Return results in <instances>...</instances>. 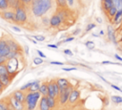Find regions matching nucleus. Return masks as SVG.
I'll return each instance as SVG.
<instances>
[{
  "mask_svg": "<svg viewBox=\"0 0 122 110\" xmlns=\"http://www.w3.org/2000/svg\"><path fill=\"white\" fill-rule=\"evenodd\" d=\"M52 8V0H32L30 10L35 17H43Z\"/></svg>",
  "mask_w": 122,
  "mask_h": 110,
  "instance_id": "f257e3e1",
  "label": "nucleus"
},
{
  "mask_svg": "<svg viewBox=\"0 0 122 110\" xmlns=\"http://www.w3.org/2000/svg\"><path fill=\"white\" fill-rule=\"evenodd\" d=\"M41 97L42 96L39 92H28L26 94V99H25L27 110H34Z\"/></svg>",
  "mask_w": 122,
  "mask_h": 110,
  "instance_id": "f03ea898",
  "label": "nucleus"
},
{
  "mask_svg": "<svg viewBox=\"0 0 122 110\" xmlns=\"http://www.w3.org/2000/svg\"><path fill=\"white\" fill-rule=\"evenodd\" d=\"M14 13H15V20H14L15 23L24 24L27 22L28 15H27V11L23 4H21L16 10H14Z\"/></svg>",
  "mask_w": 122,
  "mask_h": 110,
  "instance_id": "7ed1b4c3",
  "label": "nucleus"
},
{
  "mask_svg": "<svg viewBox=\"0 0 122 110\" xmlns=\"http://www.w3.org/2000/svg\"><path fill=\"white\" fill-rule=\"evenodd\" d=\"M73 90V86L71 84H70V86L65 89L63 92H61L59 94V97H58V99H59V103L61 105H65L66 103H68L69 101V98H70V95L71 93V91Z\"/></svg>",
  "mask_w": 122,
  "mask_h": 110,
  "instance_id": "20e7f679",
  "label": "nucleus"
},
{
  "mask_svg": "<svg viewBox=\"0 0 122 110\" xmlns=\"http://www.w3.org/2000/svg\"><path fill=\"white\" fill-rule=\"evenodd\" d=\"M10 52V47L8 45L7 40L5 39H0V56H7L9 53Z\"/></svg>",
  "mask_w": 122,
  "mask_h": 110,
  "instance_id": "39448f33",
  "label": "nucleus"
},
{
  "mask_svg": "<svg viewBox=\"0 0 122 110\" xmlns=\"http://www.w3.org/2000/svg\"><path fill=\"white\" fill-rule=\"evenodd\" d=\"M56 83H57V85H58V87H59V92L61 93V92H63L65 89H67L69 86H70V82H69V80L67 79V78H64V77H59V78H57L56 79ZM59 93V94H60Z\"/></svg>",
  "mask_w": 122,
  "mask_h": 110,
  "instance_id": "423d86ee",
  "label": "nucleus"
},
{
  "mask_svg": "<svg viewBox=\"0 0 122 110\" xmlns=\"http://www.w3.org/2000/svg\"><path fill=\"white\" fill-rule=\"evenodd\" d=\"M79 98H80V92H79V90L76 89V88H73V90L71 91V93L70 95V98H69V101L68 102L70 104H74V103H76L78 101Z\"/></svg>",
  "mask_w": 122,
  "mask_h": 110,
  "instance_id": "0eeeda50",
  "label": "nucleus"
},
{
  "mask_svg": "<svg viewBox=\"0 0 122 110\" xmlns=\"http://www.w3.org/2000/svg\"><path fill=\"white\" fill-rule=\"evenodd\" d=\"M1 16L2 18H4L5 20H9V21H13L15 20V13H14V11L12 10H6V11H3L1 12Z\"/></svg>",
  "mask_w": 122,
  "mask_h": 110,
  "instance_id": "6e6552de",
  "label": "nucleus"
},
{
  "mask_svg": "<svg viewBox=\"0 0 122 110\" xmlns=\"http://www.w3.org/2000/svg\"><path fill=\"white\" fill-rule=\"evenodd\" d=\"M9 102L12 105V107H13V109H14V110H24V108H25L24 103H22V102L18 101V100H17V99H15L12 96H10V99H9Z\"/></svg>",
  "mask_w": 122,
  "mask_h": 110,
  "instance_id": "1a4fd4ad",
  "label": "nucleus"
},
{
  "mask_svg": "<svg viewBox=\"0 0 122 110\" xmlns=\"http://www.w3.org/2000/svg\"><path fill=\"white\" fill-rule=\"evenodd\" d=\"M61 24H62V21H61L60 17H59L56 13H53V14L51 16V18H50V26H51V28H57V27H59Z\"/></svg>",
  "mask_w": 122,
  "mask_h": 110,
  "instance_id": "9d476101",
  "label": "nucleus"
},
{
  "mask_svg": "<svg viewBox=\"0 0 122 110\" xmlns=\"http://www.w3.org/2000/svg\"><path fill=\"white\" fill-rule=\"evenodd\" d=\"M55 13L60 17V19H61L62 23H63V22L68 21L69 16H70V14H69V12H68L67 9H60V8H58Z\"/></svg>",
  "mask_w": 122,
  "mask_h": 110,
  "instance_id": "9b49d317",
  "label": "nucleus"
},
{
  "mask_svg": "<svg viewBox=\"0 0 122 110\" xmlns=\"http://www.w3.org/2000/svg\"><path fill=\"white\" fill-rule=\"evenodd\" d=\"M107 36L109 38V40H111L112 43H114L115 45L117 44V39H116V35H115V33H114V30L112 26H108V29H107Z\"/></svg>",
  "mask_w": 122,
  "mask_h": 110,
  "instance_id": "f8f14e48",
  "label": "nucleus"
},
{
  "mask_svg": "<svg viewBox=\"0 0 122 110\" xmlns=\"http://www.w3.org/2000/svg\"><path fill=\"white\" fill-rule=\"evenodd\" d=\"M12 97H13L15 99H17L18 101L22 102V103L25 102L26 94H25L23 91H21V90H16V91H14L13 94H12Z\"/></svg>",
  "mask_w": 122,
  "mask_h": 110,
  "instance_id": "ddd939ff",
  "label": "nucleus"
},
{
  "mask_svg": "<svg viewBox=\"0 0 122 110\" xmlns=\"http://www.w3.org/2000/svg\"><path fill=\"white\" fill-rule=\"evenodd\" d=\"M7 42L10 47V50L11 52H20V46L16 41H14L12 39H8Z\"/></svg>",
  "mask_w": 122,
  "mask_h": 110,
  "instance_id": "4468645a",
  "label": "nucleus"
},
{
  "mask_svg": "<svg viewBox=\"0 0 122 110\" xmlns=\"http://www.w3.org/2000/svg\"><path fill=\"white\" fill-rule=\"evenodd\" d=\"M11 78H12V77L10 74H7V75H4V76L0 77V81L4 85V87H7V86H9L10 84Z\"/></svg>",
  "mask_w": 122,
  "mask_h": 110,
  "instance_id": "2eb2a0df",
  "label": "nucleus"
},
{
  "mask_svg": "<svg viewBox=\"0 0 122 110\" xmlns=\"http://www.w3.org/2000/svg\"><path fill=\"white\" fill-rule=\"evenodd\" d=\"M39 110H51L47 101V97H41L39 100Z\"/></svg>",
  "mask_w": 122,
  "mask_h": 110,
  "instance_id": "dca6fc26",
  "label": "nucleus"
},
{
  "mask_svg": "<svg viewBox=\"0 0 122 110\" xmlns=\"http://www.w3.org/2000/svg\"><path fill=\"white\" fill-rule=\"evenodd\" d=\"M48 84V96L51 97V98H55L56 99V95H55V91H54V87H53V83L52 80H50L47 82Z\"/></svg>",
  "mask_w": 122,
  "mask_h": 110,
  "instance_id": "f3484780",
  "label": "nucleus"
},
{
  "mask_svg": "<svg viewBox=\"0 0 122 110\" xmlns=\"http://www.w3.org/2000/svg\"><path fill=\"white\" fill-rule=\"evenodd\" d=\"M38 92L41 94L42 97H48V84H47V82H42L40 84Z\"/></svg>",
  "mask_w": 122,
  "mask_h": 110,
  "instance_id": "a211bd4d",
  "label": "nucleus"
},
{
  "mask_svg": "<svg viewBox=\"0 0 122 110\" xmlns=\"http://www.w3.org/2000/svg\"><path fill=\"white\" fill-rule=\"evenodd\" d=\"M41 82L39 80H33L30 87L29 88L28 92H38L39 91V87H40Z\"/></svg>",
  "mask_w": 122,
  "mask_h": 110,
  "instance_id": "6ab92c4d",
  "label": "nucleus"
},
{
  "mask_svg": "<svg viewBox=\"0 0 122 110\" xmlns=\"http://www.w3.org/2000/svg\"><path fill=\"white\" fill-rule=\"evenodd\" d=\"M102 6H103V9L106 11H108L112 7H113L114 5H113V2H112V0H104L103 2H102Z\"/></svg>",
  "mask_w": 122,
  "mask_h": 110,
  "instance_id": "aec40b11",
  "label": "nucleus"
},
{
  "mask_svg": "<svg viewBox=\"0 0 122 110\" xmlns=\"http://www.w3.org/2000/svg\"><path fill=\"white\" fill-rule=\"evenodd\" d=\"M47 101H48V104H49L51 109L55 108V106H56V99L55 98H51V97L48 96L47 97Z\"/></svg>",
  "mask_w": 122,
  "mask_h": 110,
  "instance_id": "412c9836",
  "label": "nucleus"
},
{
  "mask_svg": "<svg viewBox=\"0 0 122 110\" xmlns=\"http://www.w3.org/2000/svg\"><path fill=\"white\" fill-rule=\"evenodd\" d=\"M121 18H122V10H118L117 12L115 13L114 17H113V23L114 24H118L119 22H121Z\"/></svg>",
  "mask_w": 122,
  "mask_h": 110,
  "instance_id": "4be33fe9",
  "label": "nucleus"
},
{
  "mask_svg": "<svg viewBox=\"0 0 122 110\" xmlns=\"http://www.w3.org/2000/svg\"><path fill=\"white\" fill-rule=\"evenodd\" d=\"M117 11H118V9H117L115 6L112 7V8L107 11V12H108L109 17H110V18H113V17H114V15H115V13L117 12Z\"/></svg>",
  "mask_w": 122,
  "mask_h": 110,
  "instance_id": "5701e85b",
  "label": "nucleus"
},
{
  "mask_svg": "<svg viewBox=\"0 0 122 110\" xmlns=\"http://www.w3.org/2000/svg\"><path fill=\"white\" fill-rule=\"evenodd\" d=\"M19 55H20V52H10L9 53V55L6 56L7 57V59L8 60H10V59H14V58H17L18 56H19Z\"/></svg>",
  "mask_w": 122,
  "mask_h": 110,
  "instance_id": "b1692460",
  "label": "nucleus"
},
{
  "mask_svg": "<svg viewBox=\"0 0 122 110\" xmlns=\"http://www.w3.org/2000/svg\"><path fill=\"white\" fill-rule=\"evenodd\" d=\"M56 4H57V7L60 9H67L68 7L66 0H56Z\"/></svg>",
  "mask_w": 122,
  "mask_h": 110,
  "instance_id": "393cba45",
  "label": "nucleus"
},
{
  "mask_svg": "<svg viewBox=\"0 0 122 110\" xmlns=\"http://www.w3.org/2000/svg\"><path fill=\"white\" fill-rule=\"evenodd\" d=\"M9 9L8 1L7 0H0V11H6Z\"/></svg>",
  "mask_w": 122,
  "mask_h": 110,
  "instance_id": "a878e982",
  "label": "nucleus"
},
{
  "mask_svg": "<svg viewBox=\"0 0 122 110\" xmlns=\"http://www.w3.org/2000/svg\"><path fill=\"white\" fill-rule=\"evenodd\" d=\"M111 99L112 100V102H114V103H116V104L122 103V97H120V96H116V95L112 96Z\"/></svg>",
  "mask_w": 122,
  "mask_h": 110,
  "instance_id": "bb28decb",
  "label": "nucleus"
},
{
  "mask_svg": "<svg viewBox=\"0 0 122 110\" xmlns=\"http://www.w3.org/2000/svg\"><path fill=\"white\" fill-rule=\"evenodd\" d=\"M7 74H9L7 65H6V64L0 65V77H1V76H4V75H7Z\"/></svg>",
  "mask_w": 122,
  "mask_h": 110,
  "instance_id": "cd10ccee",
  "label": "nucleus"
},
{
  "mask_svg": "<svg viewBox=\"0 0 122 110\" xmlns=\"http://www.w3.org/2000/svg\"><path fill=\"white\" fill-rule=\"evenodd\" d=\"M41 23L44 26H49L50 25V18L47 15H44L43 17H41Z\"/></svg>",
  "mask_w": 122,
  "mask_h": 110,
  "instance_id": "c85d7f7f",
  "label": "nucleus"
},
{
  "mask_svg": "<svg viewBox=\"0 0 122 110\" xmlns=\"http://www.w3.org/2000/svg\"><path fill=\"white\" fill-rule=\"evenodd\" d=\"M31 83H32V81H29L28 83H26V84H24L23 86H21L19 90H21V91H23V92H25V91H28V90H29V88L30 87Z\"/></svg>",
  "mask_w": 122,
  "mask_h": 110,
  "instance_id": "c756f323",
  "label": "nucleus"
},
{
  "mask_svg": "<svg viewBox=\"0 0 122 110\" xmlns=\"http://www.w3.org/2000/svg\"><path fill=\"white\" fill-rule=\"evenodd\" d=\"M52 83H53V87H54V91H55V95H56V98L59 97V87L56 83V80H52Z\"/></svg>",
  "mask_w": 122,
  "mask_h": 110,
  "instance_id": "7c9ffc66",
  "label": "nucleus"
},
{
  "mask_svg": "<svg viewBox=\"0 0 122 110\" xmlns=\"http://www.w3.org/2000/svg\"><path fill=\"white\" fill-rule=\"evenodd\" d=\"M43 62H44L43 58H41V57H39V56L33 58V63H34L35 65H40V64H42Z\"/></svg>",
  "mask_w": 122,
  "mask_h": 110,
  "instance_id": "2f4dec72",
  "label": "nucleus"
},
{
  "mask_svg": "<svg viewBox=\"0 0 122 110\" xmlns=\"http://www.w3.org/2000/svg\"><path fill=\"white\" fill-rule=\"evenodd\" d=\"M85 46H86L88 49L92 50V49H93V48H94V43H93V41L89 40V41H87V42L85 43Z\"/></svg>",
  "mask_w": 122,
  "mask_h": 110,
  "instance_id": "473e14b6",
  "label": "nucleus"
},
{
  "mask_svg": "<svg viewBox=\"0 0 122 110\" xmlns=\"http://www.w3.org/2000/svg\"><path fill=\"white\" fill-rule=\"evenodd\" d=\"M34 38L35 41H38V42H42L45 40V36L44 35H33L32 36Z\"/></svg>",
  "mask_w": 122,
  "mask_h": 110,
  "instance_id": "72a5a7b5",
  "label": "nucleus"
},
{
  "mask_svg": "<svg viewBox=\"0 0 122 110\" xmlns=\"http://www.w3.org/2000/svg\"><path fill=\"white\" fill-rule=\"evenodd\" d=\"M94 28H95V24H94V23H90V24H88L87 27H86V32H90V31H92V30L94 29Z\"/></svg>",
  "mask_w": 122,
  "mask_h": 110,
  "instance_id": "f704fd0d",
  "label": "nucleus"
},
{
  "mask_svg": "<svg viewBox=\"0 0 122 110\" xmlns=\"http://www.w3.org/2000/svg\"><path fill=\"white\" fill-rule=\"evenodd\" d=\"M67 1V4H68V7L70 9H72L74 7V0H66Z\"/></svg>",
  "mask_w": 122,
  "mask_h": 110,
  "instance_id": "c9c22d12",
  "label": "nucleus"
},
{
  "mask_svg": "<svg viewBox=\"0 0 122 110\" xmlns=\"http://www.w3.org/2000/svg\"><path fill=\"white\" fill-rule=\"evenodd\" d=\"M77 68L76 67H69V68H66V67H64V68H62V70L63 71H66V72H71V71H75Z\"/></svg>",
  "mask_w": 122,
  "mask_h": 110,
  "instance_id": "e433bc0d",
  "label": "nucleus"
},
{
  "mask_svg": "<svg viewBox=\"0 0 122 110\" xmlns=\"http://www.w3.org/2000/svg\"><path fill=\"white\" fill-rule=\"evenodd\" d=\"M74 39V37L73 36H70V37H67V38H65L63 41H61L62 43H67V42H71V41H72Z\"/></svg>",
  "mask_w": 122,
  "mask_h": 110,
  "instance_id": "4c0bfd02",
  "label": "nucleus"
},
{
  "mask_svg": "<svg viewBox=\"0 0 122 110\" xmlns=\"http://www.w3.org/2000/svg\"><path fill=\"white\" fill-rule=\"evenodd\" d=\"M36 53L38 54L39 57H41V58H46V55H45V54H43V52H42V51H40V50H36Z\"/></svg>",
  "mask_w": 122,
  "mask_h": 110,
  "instance_id": "58836bf2",
  "label": "nucleus"
},
{
  "mask_svg": "<svg viewBox=\"0 0 122 110\" xmlns=\"http://www.w3.org/2000/svg\"><path fill=\"white\" fill-rule=\"evenodd\" d=\"M7 61H8L7 57H5V56H0V65H2V64H6Z\"/></svg>",
  "mask_w": 122,
  "mask_h": 110,
  "instance_id": "ea45409f",
  "label": "nucleus"
},
{
  "mask_svg": "<svg viewBox=\"0 0 122 110\" xmlns=\"http://www.w3.org/2000/svg\"><path fill=\"white\" fill-rule=\"evenodd\" d=\"M7 109V103H5L4 101H0V110H5Z\"/></svg>",
  "mask_w": 122,
  "mask_h": 110,
  "instance_id": "a19ab883",
  "label": "nucleus"
},
{
  "mask_svg": "<svg viewBox=\"0 0 122 110\" xmlns=\"http://www.w3.org/2000/svg\"><path fill=\"white\" fill-rule=\"evenodd\" d=\"M63 52H64V54H65V55H70V56H71V55H73V54H72V52H71L70 49H65Z\"/></svg>",
  "mask_w": 122,
  "mask_h": 110,
  "instance_id": "79ce46f5",
  "label": "nucleus"
},
{
  "mask_svg": "<svg viewBox=\"0 0 122 110\" xmlns=\"http://www.w3.org/2000/svg\"><path fill=\"white\" fill-rule=\"evenodd\" d=\"M32 2V0H21V3L23 5H30Z\"/></svg>",
  "mask_w": 122,
  "mask_h": 110,
  "instance_id": "37998d69",
  "label": "nucleus"
},
{
  "mask_svg": "<svg viewBox=\"0 0 122 110\" xmlns=\"http://www.w3.org/2000/svg\"><path fill=\"white\" fill-rule=\"evenodd\" d=\"M51 64H52V65H59V66H62L64 63H63V62H59V61H51Z\"/></svg>",
  "mask_w": 122,
  "mask_h": 110,
  "instance_id": "c03bdc74",
  "label": "nucleus"
},
{
  "mask_svg": "<svg viewBox=\"0 0 122 110\" xmlns=\"http://www.w3.org/2000/svg\"><path fill=\"white\" fill-rule=\"evenodd\" d=\"M11 29H12L13 31L17 32V33H20V32H21V29H20L19 27H17V26H11Z\"/></svg>",
  "mask_w": 122,
  "mask_h": 110,
  "instance_id": "a18cd8bd",
  "label": "nucleus"
},
{
  "mask_svg": "<svg viewBox=\"0 0 122 110\" xmlns=\"http://www.w3.org/2000/svg\"><path fill=\"white\" fill-rule=\"evenodd\" d=\"M80 32H81V29H76V30H74V31L72 32V34H73V35H77V34L80 33Z\"/></svg>",
  "mask_w": 122,
  "mask_h": 110,
  "instance_id": "49530a36",
  "label": "nucleus"
},
{
  "mask_svg": "<svg viewBox=\"0 0 122 110\" xmlns=\"http://www.w3.org/2000/svg\"><path fill=\"white\" fill-rule=\"evenodd\" d=\"M111 86H112L113 89H115V90H117V91H119V92H122V89L119 88L118 86H116V85H114V84H111Z\"/></svg>",
  "mask_w": 122,
  "mask_h": 110,
  "instance_id": "de8ad7c7",
  "label": "nucleus"
},
{
  "mask_svg": "<svg viewBox=\"0 0 122 110\" xmlns=\"http://www.w3.org/2000/svg\"><path fill=\"white\" fill-rule=\"evenodd\" d=\"M48 47L49 48H52V49H57L58 46L56 44H48Z\"/></svg>",
  "mask_w": 122,
  "mask_h": 110,
  "instance_id": "09e8293b",
  "label": "nucleus"
},
{
  "mask_svg": "<svg viewBox=\"0 0 122 110\" xmlns=\"http://www.w3.org/2000/svg\"><path fill=\"white\" fill-rule=\"evenodd\" d=\"M114 57H115L117 60H119V61H122V57H121L120 55H118L117 54H115V55H114Z\"/></svg>",
  "mask_w": 122,
  "mask_h": 110,
  "instance_id": "8fccbe9b",
  "label": "nucleus"
},
{
  "mask_svg": "<svg viewBox=\"0 0 122 110\" xmlns=\"http://www.w3.org/2000/svg\"><path fill=\"white\" fill-rule=\"evenodd\" d=\"M102 63L103 64H116V63H113V62H111V61H103Z\"/></svg>",
  "mask_w": 122,
  "mask_h": 110,
  "instance_id": "3c124183",
  "label": "nucleus"
},
{
  "mask_svg": "<svg viewBox=\"0 0 122 110\" xmlns=\"http://www.w3.org/2000/svg\"><path fill=\"white\" fill-rule=\"evenodd\" d=\"M4 88H5V87H4V85H3V84L1 83V81H0V93H1V92L4 90Z\"/></svg>",
  "mask_w": 122,
  "mask_h": 110,
  "instance_id": "603ef678",
  "label": "nucleus"
},
{
  "mask_svg": "<svg viewBox=\"0 0 122 110\" xmlns=\"http://www.w3.org/2000/svg\"><path fill=\"white\" fill-rule=\"evenodd\" d=\"M25 53L28 55L29 54V47L28 46H25Z\"/></svg>",
  "mask_w": 122,
  "mask_h": 110,
  "instance_id": "864d4df0",
  "label": "nucleus"
},
{
  "mask_svg": "<svg viewBox=\"0 0 122 110\" xmlns=\"http://www.w3.org/2000/svg\"><path fill=\"white\" fill-rule=\"evenodd\" d=\"M29 39H30V40L32 43H34V44H36V43H37V41H35L34 39H32V38H30V37H29Z\"/></svg>",
  "mask_w": 122,
  "mask_h": 110,
  "instance_id": "5fc2aeb1",
  "label": "nucleus"
},
{
  "mask_svg": "<svg viewBox=\"0 0 122 110\" xmlns=\"http://www.w3.org/2000/svg\"><path fill=\"white\" fill-rule=\"evenodd\" d=\"M96 20H97V22H98V23H101V22H102L100 18H96Z\"/></svg>",
  "mask_w": 122,
  "mask_h": 110,
  "instance_id": "6e6d98bb",
  "label": "nucleus"
},
{
  "mask_svg": "<svg viewBox=\"0 0 122 110\" xmlns=\"http://www.w3.org/2000/svg\"><path fill=\"white\" fill-rule=\"evenodd\" d=\"M119 41L122 42V34H121V36H120V38H119Z\"/></svg>",
  "mask_w": 122,
  "mask_h": 110,
  "instance_id": "4d7b16f0",
  "label": "nucleus"
},
{
  "mask_svg": "<svg viewBox=\"0 0 122 110\" xmlns=\"http://www.w3.org/2000/svg\"><path fill=\"white\" fill-rule=\"evenodd\" d=\"M119 3H120V5H121V8H122V0H119Z\"/></svg>",
  "mask_w": 122,
  "mask_h": 110,
  "instance_id": "13d9d810",
  "label": "nucleus"
},
{
  "mask_svg": "<svg viewBox=\"0 0 122 110\" xmlns=\"http://www.w3.org/2000/svg\"><path fill=\"white\" fill-rule=\"evenodd\" d=\"M100 34H104V32L103 31H100Z\"/></svg>",
  "mask_w": 122,
  "mask_h": 110,
  "instance_id": "bf43d9fd",
  "label": "nucleus"
},
{
  "mask_svg": "<svg viewBox=\"0 0 122 110\" xmlns=\"http://www.w3.org/2000/svg\"><path fill=\"white\" fill-rule=\"evenodd\" d=\"M103 1H104V0H101V3H102V2H103Z\"/></svg>",
  "mask_w": 122,
  "mask_h": 110,
  "instance_id": "052dcab7",
  "label": "nucleus"
},
{
  "mask_svg": "<svg viewBox=\"0 0 122 110\" xmlns=\"http://www.w3.org/2000/svg\"><path fill=\"white\" fill-rule=\"evenodd\" d=\"M5 110H10V109H8V108H7V109H5Z\"/></svg>",
  "mask_w": 122,
  "mask_h": 110,
  "instance_id": "680f3d73",
  "label": "nucleus"
},
{
  "mask_svg": "<svg viewBox=\"0 0 122 110\" xmlns=\"http://www.w3.org/2000/svg\"><path fill=\"white\" fill-rule=\"evenodd\" d=\"M121 22H122V18H121Z\"/></svg>",
  "mask_w": 122,
  "mask_h": 110,
  "instance_id": "e2e57ef3",
  "label": "nucleus"
}]
</instances>
